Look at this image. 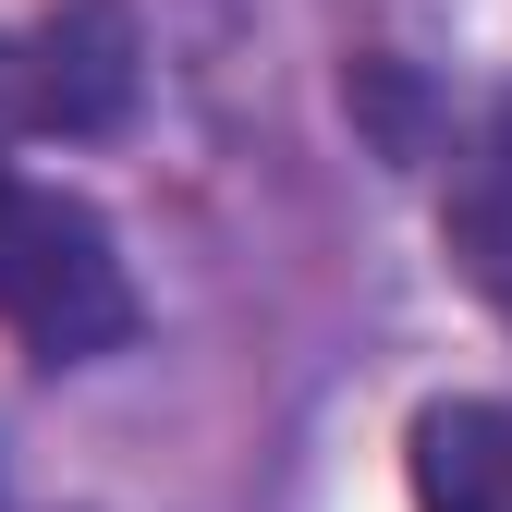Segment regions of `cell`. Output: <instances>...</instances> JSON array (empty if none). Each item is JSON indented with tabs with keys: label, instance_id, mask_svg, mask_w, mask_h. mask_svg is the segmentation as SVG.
I'll return each mask as SVG.
<instances>
[{
	"label": "cell",
	"instance_id": "1",
	"mask_svg": "<svg viewBox=\"0 0 512 512\" xmlns=\"http://www.w3.org/2000/svg\"><path fill=\"white\" fill-rule=\"evenodd\" d=\"M0 330L37 366H98L135 342V281H122L110 220L37 183L13 147H0Z\"/></svg>",
	"mask_w": 512,
	"mask_h": 512
},
{
	"label": "cell",
	"instance_id": "2",
	"mask_svg": "<svg viewBox=\"0 0 512 512\" xmlns=\"http://www.w3.org/2000/svg\"><path fill=\"white\" fill-rule=\"evenodd\" d=\"M135 13L122 0H49L37 25H0V147H98L135 122Z\"/></svg>",
	"mask_w": 512,
	"mask_h": 512
},
{
	"label": "cell",
	"instance_id": "3",
	"mask_svg": "<svg viewBox=\"0 0 512 512\" xmlns=\"http://www.w3.org/2000/svg\"><path fill=\"white\" fill-rule=\"evenodd\" d=\"M403 488H415V512H512V403H476V391L415 403Z\"/></svg>",
	"mask_w": 512,
	"mask_h": 512
},
{
	"label": "cell",
	"instance_id": "4",
	"mask_svg": "<svg viewBox=\"0 0 512 512\" xmlns=\"http://www.w3.org/2000/svg\"><path fill=\"white\" fill-rule=\"evenodd\" d=\"M452 256L512 317V98H488V122L452 147Z\"/></svg>",
	"mask_w": 512,
	"mask_h": 512
}]
</instances>
